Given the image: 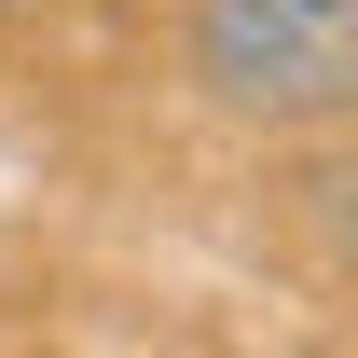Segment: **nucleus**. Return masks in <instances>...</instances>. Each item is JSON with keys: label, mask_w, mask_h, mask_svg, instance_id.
Listing matches in <instances>:
<instances>
[{"label": "nucleus", "mask_w": 358, "mask_h": 358, "mask_svg": "<svg viewBox=\"0 0 358 358\" xmlns=\"http://www.w3.org/2000/svg\"><path fill=\"white\" fill-rule=\"evenodd\" d=\"M0 14H42V0H0Z\"/></svg>", "instance_id": "obj_2"}, {"label": "nucleus", "mask_w": 358, "mask_h": 358, "mask_svg": "<svg viewBox=\"0 0 358 358\" xmlns=\"http://www.w3.org/2000/svg\"><path fill=\"white\" fill-rule=\"evenodd\" d=\"M179 83L275 152L358 138V0H179Z\"/></svg>", "instance_id": "obj_1"}]
</instances>
